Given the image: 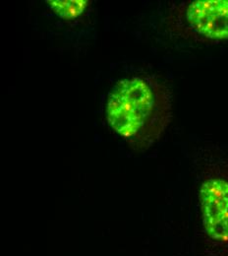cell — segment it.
Segmentation results:
<instances>
[{"mask_svg": "<svg viewBox=\"0 0 228 256\" xmlns=\"http://www.w3.org/2000/svg\"><path fill=\"white\" fill-rule=\"evenodd\" d=\"M106 118L131 147L147 149L162 137L172 120L170 89L152 75L120 80L108 96Z\"/></svg>", "mask_w": 228, "mask_h": 256, "instance_id": "1", "label": "cell"}, {"mask_svg": "<svg viewBox=\"0 0 228 256\" xmlns=\"http://www.w3.org/2000/svg\"><path fill=\"white\" fill-rule=\"evenodd\" d=\"M199 201L209 256H228V159L206 166Z\"/></svg>", "mask_w": 228, "mask_h": 256, "instance_id": "2", "label": "cell"}, {"mask_svg": "<svg viewBox=\"0 0 228 256\" xmlns=\"http://www.w3.org/2000/svg\"><path fill=\"white\" fill-rule=\"evenodd\" d=\"M169 31L190 42L228 40V0H195L174 6L166 19Z\"/></svg>", "mask_w": 228, "mask_h": 256, "instance_id": "3", "label": "cell"}, {"mask_svg": "<svg viewBox=\"0 0 228 256\" xmlns=\"http://www.w3.org/2000/svg\"><path fill=\"white\" fill-rule=\"evenodd\" d=\"M91 1L70 0V1H46L49 8L61 19L73 20L82 15L89 7Z\"/></svg>", "mask_w": 228, "mask_h": 256, "instance_id": "4", "label": "cell"}]
</instances>
